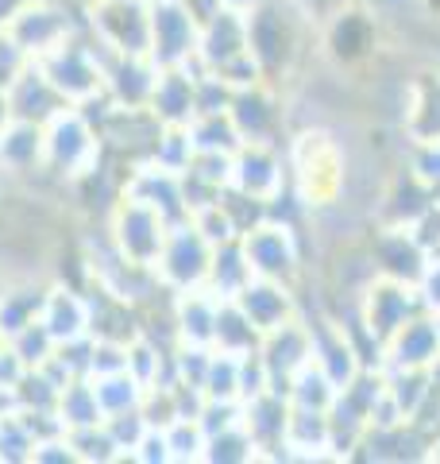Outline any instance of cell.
Returning a JSON list of instances; mask_svg holds the SVG:
<instances>
[{
	"instance_id": "16",
	"label": "cell",
	"mask_w": 440,
	"mask_h": 464,
	"mask_svg": "<svg viewBox=\"0 0 440 464\" xmlns=\"http://www.w3.org/2000/svg\"><path fill=\"white\" fill-rule=\"evenodd\" d=\"M5 290H8V283H5V279H0V295H5Z\"/></svg>"
},
{
	"instance_id": "14",
	"label": "cell",
	"mask_w": 440,
	"mask_h": 464,
	"mask_svg": "<svg viewBox=\"0 0 440 464\" xmlns=\"http://www.w3.org/2000/svg\"><path fill=\"white\" fill-rule=\"evenodd\" d=\"M73 460H78V453H73L66 430L47 433V438H39L32 449V464H73Z\"/></svg>"
},
{
	"instance_id": "3",
	"label": "cell",
	"mask_w": 440,
	"mask_h": 464,
	"mask_svg": "<svg viewBox=\"0 0 440 464\" xmlns=\"http://www.w3.org/2000/svg\"><path fill=\"white\" fill-rule=\"evenodd\" d=\"M81 27L97 39V47L109 58L151 51V16H147V0H85Z\"/></svg>"
},
{
	"instance_id": "8",
	"label": "cell",
	"mask_w": 440,
	"mask_h": 464,
	"mask_svg": "<svg viewBox=\"0 0 440 464\" xmlns=\"http://www.w3.org/2000/svg\"><path fill=\"white\" fill-rule=\"evenodd\" d=\"M43 174V124L12 121L0 128V179H27Z\"/></svg>"
},
{
	"instance_id": "7",
	"label": "cell",
	"mask_w": 440,
	"mask_h": 464,
	"mask_svg": "<svg viewBox=\"0 0 440 464\" xmlns=\"http://www.w3.org/2000/svg\"><path fill=\"white\" fill-rule=\"evenodd\" d=\"M147 16H151V63L155 66H178L186 51H194V24L189 16L170 5V0H147Z\"/></svg>"
},
{
	"instance_id": "2",
	"label": "cell",
	"mask_w": 440,
	"mask_h": 464,
	"mask_svg": "<svg viewBox=\"0 0 440 464\" xmlns=\"http://www.w3.org/2000/svg\"><path fill=\"white\" fill-rule=\"evenodd\" d=\"M39 70L47 74V82L58 90V97L66 105H90V101L105 97V66H109V54L97 47V39L85 32L70 35L62 47H54L51 54L35 58Z\"/></svg>"
},
{
	"instance_id": "9",
	"label": "cell",
	"mask_w": 440,
	"mask_h": 464,
	"mask_svg": "<svg viewBox=\"0 0 440 464\" xmlns=\"http://www.w3.org/2000/svg\"><path fill=\"white\" fill-rule=\"evenodd\" d=\"M8 105L16 121H35V124H47L58 109H66V101L58 97V90L47 82V74L39 70V63L24 66V74L8 85Z\"/></svg>"
},
{
	"instance_id": "1",
	"label": "cell",
	"mask_w": 440,
	"mask_h": 464,
	"mask_svg": "<svg viewBox=\"0 0 440 464\" xmlns=\"http://www.w3.org/2000/svg\"><path fill=\"white\" fill-rule=\"evenodd\" d=\"M100 132L97 124L81 109H58L47 124H43V174L58 182H78L85 174L100 167Z\"/></svg>"
},
{
	"instance_id": "17",
	"label": "cell",
	"mask_w": 440,
	"mask_h": 464,
	"mask_svg": "<svg viewBox=\"0 0 440 464\" xmlns=\"http://www.w3.org/2000/svg\"><path fill=\"white\" fill-rule=\"evenodd\" d=\"M0 348H5V333H0Z\"/></svg>"
},
{
	"instance_id": "15",
	"label": "cell",
	"mask_w": 440,
	"mask_h": 464,
	"mask_svg": "<svg viewBox=\"0 0 440 464\" xmlns=\"http://www.w3.org/2000/svg\"><path fill=\"white\" fill-rule=\"evenodd\" d=\"M27 63H32V58L16 47V39H12L8 32H0V93H8V85L24 74Z\"/></svg>"
},
{
	"instance_id": "11",
	"label": "cell",
	"mask_w": 440,
	"mask_h": 464,
	"mask_svg": "<svg viewBox=\"0 0 440 464\" xmlns=\"http://www.w3.org/2000/svg\"><path fill=\"white\" fill-rule=\"evenodd\" d=\"M43 295H47V286H12L0 295V333L8 337H16L20 329H27L32 322H39V306H43Z\"/></svg>"
},
{
	"instance_id": "13",
	"label": "cell",
	"mask_w": 440,
	"mask_h": 464,
	"mask_svg": "<svg viewBox=\"0 0 440 464\" xmlns=\"http://www.w3.org/2000/svg\"><path fill=\"white\" fill-rule=\"evenodd\" d=\"M8 344H12V353H16L27 368H43V364H47V360L54 356V348H58L54 337H51V333L43 329L39 322H32L27 329H20L16 337H8Z\"/></svg>"
},
{
	"instance_id": "5",
	"label": "cell",
	"mask_w": 440,
	"mask_h": 464,
	"mask_svg": "<svg viewBox=\"0 0 440 464\" xmlns=\"http://www.w3.org/2000/svg\"><path fill=\"white\" fill-rule=\"evenodd\" d=\"M5 32L16 39V47L27 58H43L54 47H62L70 35H78L81 20H73L70 8L58 5V0H32V5H24L16 12V20H12Z\"/></svg>"
},
{
	"instance_id": "10",
	"label": "cell",
	"mask_w": 440,
	"mask_h": 464,
	"mask_svg": "<svg viewBox=\"0 0 440 464\" xmlns=\"http://www.w3.org/2000/svg\"><path fill=\"white\" fill-rule=\"evenodd\" d=\"M54 418H58L62 430H85V426L105 422V411H100V402H97V391H93L90 375H73V380L58 391Z\"/></svg>"
},
{
	"instance_id": "4",
	"label": "cell",
	"mask_w": 440,
	"mask_h": 464,
	"mask_svg": "<svg viewBox=\"0 0 440 464\" xmlns=\"http://www.w3.org/2000/svg\"><path fill=\"white\" fill-rule=\"evenodd\" d=\"M112 244H116V252H120L128 264H136V267H155V259L158 252H163V240H167V221H163V213L151 209V206H143V201L136 198H128L120 194V201L112 206Z\"/></svg>"
},
{
	"instance_id": "12",
	"label": "cell",
	"mask_w": 440,
	"mask_h": 464,
	"mask_svg": "<svg viewBox=\"0 0 440 464\" xmlns=\"http://www.w3.org/2000/svg\"><path fill=\"white\" fill-rule=\"evenodd\" d=\"M90 380H93L97 402H100V411H105V418L124 414V411H136V406L143 402V391H147L128 368L109 372V375H90Z\"/></svg>"
},
{
	"instance_id": "6",
	"label": "cell",
	"mask_w": 440,
	"mask_h": 464,
	"mask_svg": "<svg viewBox=\"0 0 440 464\" xmlns=\"http://www.w3.org/2000/svg\"><path fill=\"white\" fill-rule=\"evenodd\" d=\"M90 314H93L90 295H85L81 286H66L58 279L47 286V295H43L39 325L51 333L54 344H73V341L90 337Z\"/></svg>"
}]
</instances>
